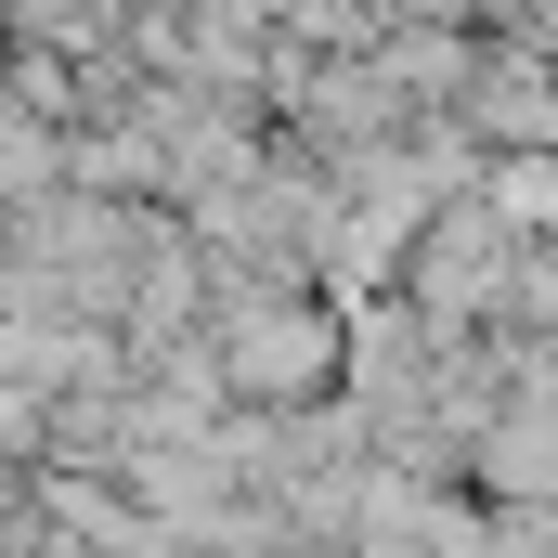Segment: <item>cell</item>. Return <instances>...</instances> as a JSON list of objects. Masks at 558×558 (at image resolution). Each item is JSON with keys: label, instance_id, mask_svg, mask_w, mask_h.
<instances>
[{"label": "cell", "instance_id": "obj_1", "mask_svg": "<svg viewBox=\"0 0 558 558\" xmlns=\"http://www.w3.org/2000/svg\"><path fill=\"white\" fill-rule=\"evenodd\" d=\"M208 377L260 416V403H286V416H312L325 390H338V312L325 299H299V286H260V299H221V338H208Z\"/></svg>", "mask_w": 558, "mask_h": 558}, {"label": "cell", "instance_id": "obj_2", "mask_svg": "<svg viewBox=\"0 0 558 558\" xmlns=\"http://www.w3.org/2000/svg\"><path fill=\"white\" fill-rule=\"evenodd\" d=\"M481 118L520 143V156H546V78H533V65H494V78H481Z\"/></svg>", "mask_w": 558, "mask_h": 558}]
</instances>
